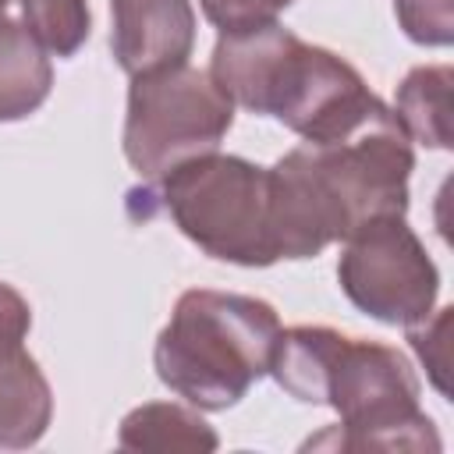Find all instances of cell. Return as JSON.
<instances>
[{"label":"cell","instance_id":"obj_2","mask_svg":"<svg viewBox=\"0 0 454 454\" xmlns=\"http://www.w3.org/2000/svg\"><path fill=\"white\" fill-rule=\"evenodd\" d=\"M209 74L231 103L277 117L312 145L355 138L394 117L348 60L301 43L277 21L220 35Z\"/></svg>","mask_w":454,"mask_h":454},{"label":"cell","instance_id":"obj_3","mask_svg":"<svg viewBox=\"0 0 454 454\" xmlns=\"http://www.w3.org/2000/svg\"><path fill=\"white\" fill-rule=\"evenodd\" d=\"M277 340L280 319L262 298L184 291L156 337V372L188 404L220 411L270 372Z\"/></svg>","mask_w":454,"mask_h":454},{"label":"cell","instance_id":"obj_15","mask_svg":"<svg viewBox=\"0 0 454 454\" xmlns=\"http://www.w3.org/2000/svg\"><path fill=\"white\" fill-rule=\"evenodd\" d=\"M447 326H450V309H440L433 319L426 316L408 326V340L426 362L429 380L440 394H447Z\"/></svg>","mask_w":454,"mask_h":454},{"label":"cell","instance_id":"obj_5","mask_svg":"<svg viewBox=\"0 0 454 454\" xmlns=\"http://www.w3.org/2000/svg\"><path fill=\"white\" fill-rule=\"evenodd\" d=\"M234 121V103L209 71L188 64L138 74L128 92L124 156L145 174L160 177L170 167L213 153Z\"/></svg>","mask_w":454,"mask_h":454},{"label":"cell","instance_id":"obj_8","mask_svg":"<svg viewBox=\"0 0 454 454\" xmlns=\"http://www.w3.org/2000/svg\"><path fill=\"white\" fill-rule=\"evenodd\" d=\"M110 46L131 78L188 64L195 43V11L188 0H110Z\"/></svg>","mask_w":454,"mask_h":454},{"label":"cell","instance_id":"obj_14","mask_svg":"<svg viewBox=\"0 0 454 454\" xmlns=\"http://www.w3.org/2000/svg\"><path fill=\"white\" fill-rule=\"evenodd\" d=\"M199 4H202V14L220 28V35H234V32H248L277 21V14L291 0H199Z\"/></svg>","mask_w":454,"mask_h":454},{"label":"cell","instance_id":"obj_7","mask_svg":"<svg viewBox=\"0 0 454 454\" xmlns=\"http://www.w3.org/2000/svg\"><path fill=\"white\" fill-rule=\"evenodd\" d=\"M32 326L25 298L0 284V447H28L50 422V387L21 348Z\"/></svg>","mask_w":454,"mask_h":454},{"label":"cell","instance_id":"obj_4","mask_svg":"<svg viewBox=\"0 0 454 454\" xmlns=\"http://www.w3.org/2000/svg\"><path fill=\"white\" fill-rule=\"evenodd\" d=\"M128 209L135 220L167 213L181 234L223 262L270 266L280 259L270 170L238 156H192L131 188Z\"/></svg>","mask_w":454,"mask_h":454},{"label":"cell","instance_id":"obj_16","mask_svg":"<svg viewBox=\"0 0 454 454\" xmlns=\"http://www.w3.org/2000/svg\"><path fill=\"white\" fill-rule=\"evenodd\" d=\"M4 11H7V0H0V18H4Z\"/></svg>","mask_w":454,"mask_h":454},{"label":"cell","instance_id":"obj_10","mask_svg":"<svg viewBox=\"0 0 454 454\" xmlns=\"http://www.w3.org/2000/svg\"><path fill=\"white\" fill-rule=\"evenodd\" d=\"M394 117L408 138L429 149H450V67H415L397 89Z\"/></svg>","mask_w":454,"mask_h":454},{"label":"cell","instance_id":"obj_1","mask_svg":"<svg viewBox=\"0 0 454 454\" xmlns=\"http://www.w3.org/2000/svg\"><path fill=\"white\" fill-rule=\"evenodd\" d=\"M270 372L305 401L330 404L340 422L305 447H433L440 436L419 408V380L397 348L344 337L330 326L280 330Z\"/></svg>","mask_w":454,"mask_h":454},{"label":"cell","instance_id":"obj_13","mask_svg":"<svg viewBox=\"0 0 454 454\" xmlns=\"http://www.w3.org/2000/svg\"><path fill=\"white\" fill-rule=\"evenodd\" d=\"M394 14L419 46H450L454 39V0H394Z\"/></svg>","mask_w":454,"mask_h":454},{"label":"cell","instance_id":"obj_6","mask_svg":"<svg viewBox=\"0 0 454 454\" xmlns=\"http://www.w3.org/2000/svg\"><path fill=\"white\" fill-rule=\"evenodd\" d=\"M344 294L380 323L411 326L436 301V266L404 223V216H376L344 238L337 262Z\"/></svg>","mask_w":454,"mask_h":454},{"label":"cell","instance_id":"obj_11","mask_svg":"<svg viewBox=\"0 0 454 454\" xmlns=\"http://www.w3.org/2000/svg\"><path fill=\"white\" fill-rule=\"evenodd\" d=\"M199 447L213 450L216 436L206 429V422L184 408L174 404H145L124 419L121 447Z\"/></svg>","mask_w":454,"mask_h":454},{"label":"cell","instance_id":"obj_9","mask_svg":"<svg viewBox=\"0 0 454 454\" xmlns=\"http://www.w3.org/2000/svg\"><path fill=\"white\" fill-rule=\"evenodd\" d=\"M53 85L43 43L28 25L0 18V121L28 117Z\"/></svg>","mask_w":454,"mask_h":454},{"label":"cell","instance_id":"obj_12","mask_svg":"<svg viewBox=\"0 0 454 454\" xmlns=\"http://www.w3.org/2000/svg\"><path fill=\"white\" fill-rule=\"evenodd\" d=\"M11 4V0H7ZM32 35L57 57H71L89 35L85 0H18Z\"/></svg>","mask_w":454,"mask_h":454}]
</instances>
